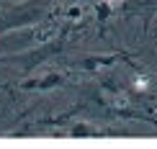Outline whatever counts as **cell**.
Here are the masks:
<instances>
[{"instance_id":"cell-3","label":"cell","mask_w":157,"mask_h":149,"mask_svg":"<svg viewBox=\"0 0 157 149\" xmlns=\"http://www.w3.org/2000/svg\"><path fill=\"white\" fill-rule=\"evenodd\" d=\"M80 13H82V10H80V5H72V8L67 10V18H72V21H75V18H80Z\"/></svg>"},{"instance_id":"cell-1","label":"cell","mask_w":157,"mask_h":149,"mask_svg":"<svg viewBox=\"0 0 157 149\" xmlns=\"http://www.w3.org/2000/svg\"><path fill=\"white\" fill-rule=\"evenodd\" d=\"M70 134H72V136H88L90 129L85 126V124H77V126H72V131H70Z\"/></svg>"},{"instance_id":"cell-2","label":"cell","mask_w":157,"mask_h":149,"mask_svg":"<svg viewBox=\"0 0 157 149\" xmlns=\"http://www.w3.org/2000/svg\"><path fill=\"white\" fill-rule=\"evenodd\" d=\"M59 80H62L59 75H52V77H47V80H41V85H39V88H52V85H59Z\"/></svg>"}]
</instances>
